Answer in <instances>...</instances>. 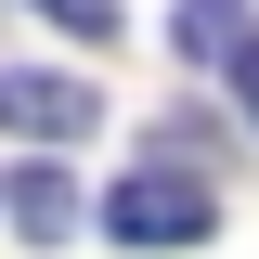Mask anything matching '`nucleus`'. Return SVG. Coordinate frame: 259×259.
Masks as SVG:
<instances>
[{
  "label": "nucleus",
  "mask_w": 259,
  "mask_h": 259,
  "mask_svg": "<svg viewBox=\"0 0 259 259\" xmlns=\"http://www.w3.org/2000/svg\"><path fill=\"white\" fill-rule=\"evenodd\" d=\"M104 233H117V246H207V233H221V194L194 182V168H130V182L104 194Z\"/></svg>",
  "instance_id": "obj_1"
},
{
  "label": "nucleus",
  "mask_w": 259,
  "mask_h": 259,
  "mask_svg": "<svg viewBox=\"0 0 259 259\" xmlns=\"http://www.w3.org/2000/svg\"><path fill=\"white\" fill-rule=\"evenodd\" d=\"M0 207H13V233H26V246H78V182H65V168H13V194H0Z\"/></svg>",
  "instance_id": "obj_3"
},
{
  "label": "nucleus",
  "mask_w": 259,
  "mask_h": 259,
  "mask_svg": "<svg viewBox=\"0 0 259 259\" xmlns=\"http://www.w3.org/2000/svg\"><path fill=\"white\" fill-rule=\"evenodd\" d=\"M233 104H246V130H259V39L233 52Z\"/></svg>",
  "instance_id": "obj_6"
},
{
  "label": "nucleus",
  "mask_w": 259,
  "mask_h": 259,
  "mask_svg": "<svg viewBox=\"0 0 259 259\" xmlns=\"http://www.w3.org/2000/svg\"><path fill=\"white\" fill-rule=\"evenodd\" d=\"M246 39H259V26H246V0H182V52H194V65H233Z\"/></svg>",
  "instance_id": "obj_4"
},
{
  "label": "nucleus",
  "mask_w": 259,
  "mask_h": 259,
  "mask_svg": "<svg viewBox=\"0 0 259 259\" xmlns=\"http://www.w3.org/2000/svg\"><path fill=\"white\" fill-rule=\"evenodd\" d=\"M0 130H26V143H78V130H91V91L52 78V65H0Z\"/></svg>",
  "instance_id": "obj_2"
},
{
  "label": "nucleus",
  "mask_w": 259,
  "mask_h": 259,
  "mask_svg": "<svg viewBox=\"0 0 259 259\" xmlns=\"http://www.w3.org/2000/svg\"><path fill=\"white\" fill-rule=\"evenodd\" d=\"M26 13H52L65 39H117V0H26Z\"/></svg>",
  "instance_id": "obj_5"
}]
</instances>
